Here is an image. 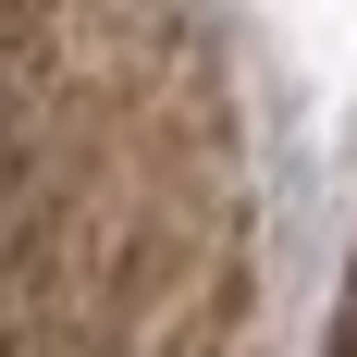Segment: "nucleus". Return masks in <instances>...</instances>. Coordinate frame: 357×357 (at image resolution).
I'll use <instances>...</instances> for the list:
<instances>
[{"instance_id":"f257e3e1","label":"nucleus","mask_w":357,"mask_h":357,"mask_svg":"<svg viewBox=\"0 0 357 357\" xmlns=\"http://www.w3.org/2000/svg\"><path fill=\"white\" fill-rule=\"evenodd\" d=\"M247 247L222 37L0 13V357H247Z\"/></svg>"}]
</instances>
